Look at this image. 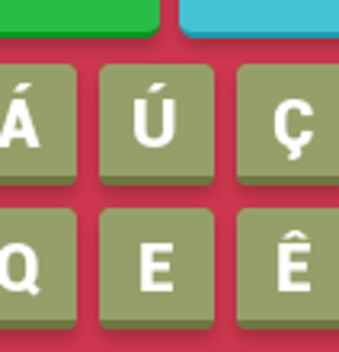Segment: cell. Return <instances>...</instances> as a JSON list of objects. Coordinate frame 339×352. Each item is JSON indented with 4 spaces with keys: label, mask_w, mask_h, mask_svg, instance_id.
Segmentation results:
<instances>
[{
    "label": "cell",
    "mask_w": 339,
    "mask_h": 352,
    "mask_svg": "<svg viewBox=\"0 0 339 352\" xmlns=\"http://www.w3.org/2000/svg\"><path fill=\"white\" fill-rule=\"evenodd\" d=\"M195 42H339V0H176Z\"/></svg>",
    "instance_id": "ba28073f"
},
{
    "label": "cell",
    "mask_w": 339,
    "mask_h": 352,
    "mask_svg": "<svg viewBox=\"0 0 339 352\" xmlns=\"http://www.w3.org/2000/svg\"><path fill=\"white\" fill-rule=\"evenodd\" d=\"M80 320V221L65 205H0V333Z\"/></svg>",
    "instance_id": "8992f818"
},
{
    "label": "cell",
    "mask_w": 339,
    "mask_h": 352,
    "mask_svg": "<svg viewBox=\"0 0 339 352\" xmlns=\"http://www.w3.org/2000/svg\"><path fill=\"white\" fill-rule=\"evenodd\" d=\"M243 333H339V205H247L234 218Z\"/></svg>",
    "instance_id": "277c9868"
},
{
    "label": "cell",
    "mask_w": 339,
    "mask_h": 352,
    "mask_svg": "<svg viewBox=\"0 0 339 352\" xmlns=\"http://www.w3.org/2000/svg\"><path fill=\"white\" fill-rule=\"evenodd\" d=\"M234 179L339 189V61H247L234 74Z\"/></svg>",
    "instance_id": "3957f363"
},
{
    "label": "cell",
    "mask_w": 339,
    "mask_h": 352,
    "mask_svg": "<svg viewBox=\"0 0 339 352\" xmlns=\"http://www.w3.org/2000/svg\"><path fill=\"white\" fill-rule=\"evenodd\" d=\"M77 176V67L67 61H0V192L71 189Z\"/></svg>",
    "instance_id": "5b68a950"
},
{
    "label": "cell",
    "mask_w": 339,
    "mask_h": 352,
    "mask_svg": "<svg viewBox=\"0 0 339 352\" xmlns=\"http://www.w3.org/2000/svg\"><path fill=\"white\" fill-rule=\"evenodd\" d=\"M106 333H208L218 320V218L208 205H112L96 221Z\"/></svg>",
    "instance_id": "7a4b0ae2"
},
{
    "label": "cell",
    "mask_w": 339,
    "mask_h": 352,
    "mask_svg": "<svg viewBox=\"0 0 339 352\" xmlns=\"http://www.w3.org/2000/svg\"><path fill=\"white\" fill-rule=\"evenodd\" d=\"M96 176L119 192L218 179V74L205 61H109L96 74Z\"/></svg>",
    "instance_id": "6da1fadb"
},
{
    "label": "cell",
    "mask_w": 339,
    "mask_h": 352,
    "mask_svg": "<svg viewBox=\"0 0 339 352\" xmlns=\"http://www.w3.org/2000/svg\"><path fill=\"white\" fill-rule=\"evenodd\" d=\"M164 26V0H0V42H131Z\"/></svg>",
    "instance_id": "52a82bcc"
}]
</instances>
